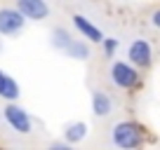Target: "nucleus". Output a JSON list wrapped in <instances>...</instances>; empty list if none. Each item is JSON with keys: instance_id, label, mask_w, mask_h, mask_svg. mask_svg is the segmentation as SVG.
Here are the masks:
<instances>
[{"instance_id": "4", "label": "nucleus", "mask_w": 160, "mask_h": 150, "mask_svg": "<svg viewBox=\"0 0 160 150\" xmlns=\"http://www.w3.org/2000/svg\"><path fill=\"white\" fill-rule=\"evenodd\" d=\"M26 16L19 12V7H0V35L2 38H12L19 35L26 26Z\"/></svg>"}, {"instance_id": "6", "label": "nucleus", "mask_w": 160, "mask_h": 150, "mask_svg": "<svg viewBox=\"0 0 160 150\" xmlns=\"http://www.w3.org/2000/svg\"><path fill=\"white\" fill-rule=\"evenodd\" d=\"M71 24H73V28L78 30L85 40H90L92 45H101V40L106 38V35L101 33L99 26L92 24V19H87L85 14H73V16H71Z\"/></svg>"}, {"instance_id": "14", "label": "nucleus", "mask_w": 160, "mask_h": 150, "mask_svg": "<svg viewBox=\"0 0 160 150\" xmlns=\"http://www.w3.org/2000/svg\"><path fill=\"white\" fill-rule=\"evenodd\" d=\"M50 148H52V150H68V148H71V143H68L66 138H64V141H52Z\"/></svg>"}, {"instance_id": "7", "label": "nucleus", "mask_w": 160, "mask_h": 150, "mask_svg": "<svg viewBox=\"0 0 160 150\" xmlns=\"http://www.w3.org/2000/svg\"><path fill=\"white\" fill-rule=\"evenodd\" d=\"M17 7H19V12L28 21H42L52 12L47 0H17Z\"/></svg>"}, {"instance_id": "16", "label": "nucleus", "mask_w": 160, "mask_h": 150, "mask_svg": "<svg viewBox=\"0 0 160 150\" xmlns=\"http://www.w3.org/2000/svg\"><path fill=\"white\" fill-rule=\"evenodd\" d=\"M0 120H2V110H0Z\"/></svg>"}, {"instance_id": "8", "label": "nucleus", "mask_w": 160, "mask_h": 150, "mask_svg": "<svg viewBox=\"0 0 160 150\" xmlns=\"http://www.w3.org/2000/svg\"><path fill=\"white\" fill-rule=\"evenodd\" d=\"M92 113H94L97 117H108L111 113H113V108H115V103H113V99H111V94L108 91H104V89H92Z\"/></svg>"}, {"instance_id": "3", "label": "nucleus", "mask_w": 160, "mask_h": 150, "mask_svg": "<svg viewBox=\"0 0 160 150\" xmlns=\"http://www.w3.org/2000/svg\"><path fill=\"white\" fill-rule=\"evenodd\" d=\"M2 120H5V124L10 127L12 131H17V134H21V136L33 131V117L28 115L26 108L17 105V101H7L5 103V108H2Z\"/></svg>"}, {"instance_id": "9", "label": "nucleus", "mask_w": 160, "mask_h": 150, "mask_svg": "<svg viewBox=\"0 0 160 150\" xmlns=\"http://www.w3.org/2000/svg\"><path fill=\"white\" fill-rule=\"evenodd\" d=\"M21 96V87L17 85V80L12 75H7L0 68V99L2 101H19Z\"/></svg>"}, {"instance_id": "15", "label": "nucleus", "mask_w": 160, "mask_h": 150, "mask_svg": "<svg viewBox=\"0 0 160 150\" xmlns=\"http://www.w3.org/2000/svg\"><path fill=\"white\" fill-rule=\"evenodd\" d=\"M151 26H153L155 30H160V7L153 12V14H151Z\"/></svg>"}, {"instance_id": "12", "label": "nucleus", "mask_w": 160, "mask_h": 150, "mask_svg": "<svg viewBox=\"0 0 160 150\" xmlns=\"http://www.w3.org/2000/svg\"><path fill=\"white\" fill-rule=\"evenodd\" d=\"M71 42H73V35H71V30L61 28V26H54V28H52V33H50V45L54 47L57 52H61V54H64L66 47H68Z\"/></svg>"}, {"instance_id": "11", "label": "nucleus", "mask_w": 160, "mask_h": 150, "mask_svg": "<svg viewBox=\"0 0 160 150\" xmlns=\"http://www.w3.org/2000/svg\"><path fill=\"white\" fill-rule=\"evenodd\" d=\"M64 138L68 141L71 145L82 143V141L87 138V122H82V120H78V122H68V124L64 127Z\"/></svg>"}, {"instance_id": "2", "label": "nucleus", "mask_w": 160, "mask_h": 150, "mask_svg": "<svg viewBox=\"0 0 160 150\" xmlns=\"http://www.w3.org/2000/svg\"><path fill=\"white\" fill-rule=\"evenodd\" d=\"M108 80L115 89H134L139 85V68L130 61H113L108 68Z\"/></svg>"}, {"instance_id": "10", "label": "nucleus", "mask_w": 160, "mask_h": 150, "mask_svg": "<svg viewBox=\"0 0 160 150\" xmlns=\"http://www.w3.org/2000/svg\"><path fill=\"white\" fill-rule=\"evenodd\" d=\"M90 45H92V42L85 40V38H73V42L66 47L64 54L71 56V59H75V61H87L92 56V47Z\"/></svg>"}, {"instance_id": "1", "label": "nucleus", "mask_w": 160, "mask_h": 150, "mask_svg": "<svg viewBox=\"0 0 160 150\" xmlns=\"http://www.w3.org/2000/svg\"><path fill=\"white\" fill-rule=\"evenodd\" d=\"M108 136H111V145H115L120 150H132L141 145V129L139 124H134L130 120H118L108 129Z\"/></svg>"}, {"instance_id": "5", "label": "nucleus", "mask_w": 160, "mask_h": 150, "mask_svg": "<svg viewBox=\"0 0 160 150\" xmlns=\"http://www.w3.org/2000/svg\"><path fill=\"white\" fill-rule=\"evenodd\" d=\"M127 61L134 63L137 68H148L153 63V47L146 38H134V40L127 45Z\"/></svg>"}, {"instance_id": "13", "label": "nucleus", "mask_w": 160, "mask_h": 150, "mask_svg": "<svg viewBox=\"0 0 160 150\" xmlns=\"http://www.w3.org/2000/svg\"><path fill=\"white\" fill-rule=\"evenodd\" d=\"M118 47H120V42L115 40V38H104V40H101V52H104L106 59H113Z\"/></svg>"}]
</instances>
